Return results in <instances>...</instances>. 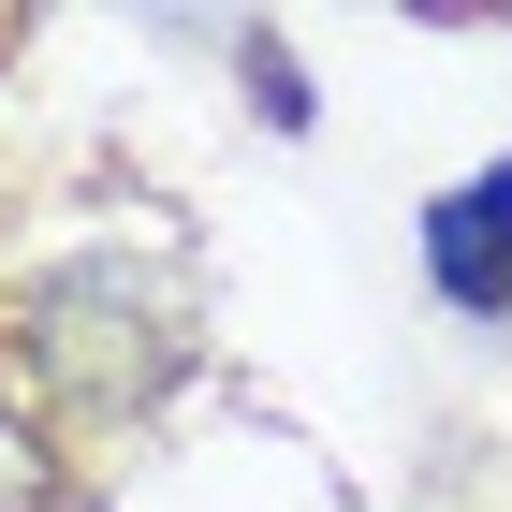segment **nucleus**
<instances>
[{
	"label": "nucleus",
	"instance_id": "7ed1b4c3",
	"mask_svg": "<svg viewBox=\"0 0 512 512\" xmlns=\"http://www.w3.org/2000/svg\"><path fill=\"white\" fill-rule=\"evenodd\" d=\"M235 59H249V88H264V132H308V74H293V44H278V30H249Z\"/></svg>",
	"mask_w": 512,
	"mask_h": 512
},
{
	"label": "nucleus",
	"instance_id": "20e7f679",
	"mask_svg": "<svg viewBox=\"0 0 512 512\" xmlns=\"http://www.w3.org/2000/svg\"><path fill=\"white\" fill-rule=\"evenodd\" d=\"M0 512H30V439H15V410H0Z\"/></svg>",
	"mask_w": 512,
	"mask_h": 512
},
{
	"label": "nucleus",
	"instance_id": "f03ea898",
	"mask_svg": "<svg viewBox=\"0 0 512 512\" xmlns=\"http://www.w3.org/2000/svg\"><path fill=\"white\" fill-rule=\"evenodd\" d=\"M425 278L454 322H512V161H483L425 205Z\"/></svg>",
	"mask_w": 512,
	"mask_h": 512
},
{
	"label": "nucleus",
	"instance_id": "f257e3e1",
	"mask_svg": "<svg viewBox=\"0 0 512 512\" xmlns=\"http://www.w3.org/2000/svg\"><path fill=\"white\" fill-rule=\"evenodd\" d=\"M176 337H191V293H176V264H132V249H74L15 293V366L59 410H132L176 366Z\"/></svg>",
	"mask_w": 512,
	"mask_h": 512
}]
</instances>
